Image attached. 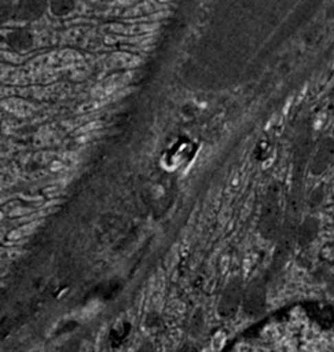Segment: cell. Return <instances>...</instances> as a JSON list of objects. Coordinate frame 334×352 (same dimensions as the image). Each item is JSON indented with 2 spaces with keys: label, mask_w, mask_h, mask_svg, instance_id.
<instances>
[{
  "label": "cell",
  "mask_w": 334,
  "mask_h": 352,
  "mask_svg": "<svg viewBox=\"0 0 334 352\" xmlns=\"http://www.w3.org/2000/svg\"><path fill=\"white\" fill-rule=\"evenodd\" d=\"M48 0H0V25L40 18Z\"/></svg>",
  "instance_id": "1"
},
{
  "label": "cell",
  "mask_w": 334,
  "mask_h": 352,
  "mask_svg": "<svg viewBox=\"0 0 334 352\" xmlns=\"http://www.w3.org/2000/svg\"><path fill=\"white\" fill-rule=\"evenodd\" d=\"M33 43V37L29 32L26 30H14L8 34V44L15 47V48H19V50H25V48H29Z\"/></svg>",
  "instance_id": "2"
},
{
  "label": "cell",
  "mask_w": 334,
  "mask_h": 352,
  "mask_svg": "<svg viewBox=\"0 0 334 352\" xmlns=\"http://www.w3.org/2000/svg\"><path fill=\"white\" fill-rule=\"evenodd\" d=\"M76 7V0H51V11L58 15L63 16L70 14Z\"/></svg>",
  "instance_id": "3"
},
{
  "label": "cell",
  "mask_w": 334,
  "mask_h": 352,
  "mask_svg": "<svg viewBox=\"0 0 334 352\" xmlns=\"http://www.w3.org/2000/svg\"><path fill=\"white\" fill-rule=\"evenodd\" d=\"M34 227H36V224H30V226H26V227H23V228H21V230H16V231H14V232H11L10 234V239L11 241H15V239H19V238H22V236H25V235H27V234H30L33 230H34Z\"/></svg>",
  "instance_id": "4"
},
{
  "label": "cell",
  "mask_w": 334,
  "mask_h": 352,
  "mask_svg": "<svg viewBox=\"0 0 334 352\" xmlns=\"http://www.w3.org/2000/svg\"><path fill=\"white\" fill-rule=\"evenodd\" d=\"M16 257H19V252L12 249H0V260H14Z\"/></svg>",
  "instance_id": "5"
}]
</instances>
